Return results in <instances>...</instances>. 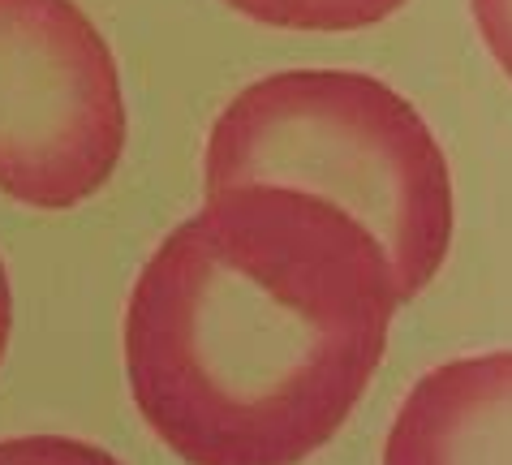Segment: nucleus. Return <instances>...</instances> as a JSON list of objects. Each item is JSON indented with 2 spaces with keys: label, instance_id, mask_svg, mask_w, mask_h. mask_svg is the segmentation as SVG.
<instances>
[{
  "label": "nucleus",
  "instance_id": "nucleus-1",
  "mask_svg": "<svg viewBox=\"0 0 512 465\" xmlns=\"http://www.w3.org/2000/svg\"><path fill=\"white\" fill-rule=\"evenodd\" d=\"M396 306L349 211L263 181L211 190L130 289V397L186 465H302L371 388Z\"/></svg>",
  "mask_w": 512,
  "mask_h": 465
},
{
  "label": "nucleus",
  "instance_id": "nucleus-2",
  "mask_svg": "<svg viewBox=\"0 0 512 465\" xmlns=\"http://www.w3.org/2000/svg\"><path fill=\"white\" fill-rule=\"evenodd\" d=\"M203 181L289 186L349 211L388 255L396 298L414 302L452 250V168L396 87L358 69H280L241 87L216 117Z\"/></svg>",
  "mask_w": 512,
  "mask_h": 465
},
{
  "label": "nucleus",
  "instance_id": "nucleus-3",
  "mask_svg": "<svg viewBox=\"0 0 512 465\" xmlns=\"http://www.w3.org/2000/svg\"><path fill=\"white\" fill-rule=\"evenodd\" d=\"M125 95L104 31L74 0H0V190L22 207L95 199L125 151Z\"/></svg>",
  "mask_w": 512,
  "mask_h": 465
},
{
  "label": "nucleus",
  "instance_id": "nucleus-4",
  "mask_svg": "<svg viewBox=\"0 0 512 465\" xmlns=\"http://www.w3.org/2000/svg\"><path fill=\"white\" fill-rule=\"evenodd\" d=\"M383 465H512V349L431 366L392 418Z\"/></svg>",
  "mask_w": 512,
  "mask_h": 465
},
{
  "label": "nucleus",
  "instance_id": "nucleus-5",
  "mask_svg": "<svg viewBox=\"0 0 512 465\" xmlns=\"http://www.w3.org/2000/svg\"><path fill=\"white\" fill-rule=\"evenodd\" d=\"M241 18L276 26V31H366L388 22L409 0H224Z\"/></svg>",
  "mask_w": 512,
  "mask_h": 465
},
{
  "label": "nucleus",
  "instance_id": "nucleus-6",
  "mask_svg": "<svg viewBox=\"0 0 512 465\" xmlns=\"http://www.w3.org/2000/svg\"><path fill=\"white\" fill-rule=\"evenodd\" d=\"M0 465H121L99 444L74 435H13L0 440Z\"/></svg>",
  "mask_w": 512,
  "mask_h": 465
},
{
  "label": "nucleus",
  "instance_id": "nucleus-7",
  "mask_svg": "<svg viewBox=\"0 0 512 465\" xmlns=\"http://www.w3.org/2000/svg\"><path fill=\"white\" fill-rule=\"evenodd\" d=\"M469 9H474L482 44L512 82V0H469Z\"/></svg>",
  "mask_w": 512,
  "mask_h": 465
},
{
  "label": "nucleus",
  "instance_id": "nucleus-8",
  "mask_svg": "<svg viewBox=\"0 0 512 465\" xmlns=\"http://www.w3.org/2000/svg\"><path fill=\"white\" fill-rule=\"evenodd\" d=\"M9 332H13V293H9L5 259H0V362H5V349H9Z\"/></svg>",
  "mask_w": 512,
  "mask_h": 465
}]
</instances>
